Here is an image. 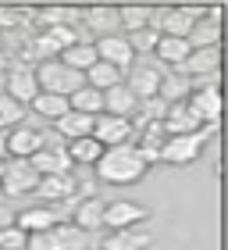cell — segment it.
<instances>
[{
    "label": "cell",
    "mask_w": 228,
    "mask_h": 250,
    "mask_svg": "<svg viewBox=\"0 0 228 250\" xmlns=\"http://www.w3.org/2000/svg\"><path fill=\"white\" fill-rule=\"evenodd\" d=\"M93 172H96L100 183H107V186H135L150 172V165H146V157L135 143H121V146H107V150L100 154Z\"/></svg>",
    "instance_id": "cell-1"
},
{
    "label": "cell",
    "mask_w": 228,
    "mask_h": 250,
    "mask_svg": "<svg viewBox=\"0 0 228 250\" xmlns=\"http://www.w3.org/2000/svg\"><path fill=\"white\" fill-rule=\"evenodd\" d=\"M36 83L43 93H57V97H72L75 89H82L86 86V75L82 72H75V68H68L61 58H50V61H39L36 68Z\"/></svg>",
    "instance_id": "cell-2"
},
{
    "label": "cell",
    "mask_w": 228,
    "mask_h": 250,
    "mask_svg": "<svg viewBox=\"0 0 228 250\" xmlns=\"http://www.w3.org/2000/svg\"><path fill=\"white\" fill-rule=\"evenodd\" d=\"M93 232L78 229L75 222H57L47 232H32L25 250H89Z\"/></svg>",
    "instance_id": "cell-3"
},
{
    "label": "cell",
    "mask_w": 228,
    "mask_h": 250,
    "mask_svg": "<svg viewBox=\"0 0 228 250\" xmlns=\"http://www.w3.org/2000/svg\"><path fill=\"white\" fill-rule=\"evenodd\" d=\"M39 186V172L21 157H11L4 161V175H0V193L4 197H29Z\"/></svg>",
    "instance_id": "cell-4"
},
{
    "label": "cell",
    "mask_w": 228,
    "mask_h": 250,
    "mask_svg": "<svg viewBox=\"0 0 228 250\" xmlns=\"http://www.w3.org/2000/svg\"><path fill=\"white\" fill-rule=\"evenodd\" d=\"M200 154H203L200 132H196V136H168V140L161 143L157 161H161V165H171V168H186V165L196 161Z\"/></svg>",
    "instance_id": "cell-5"
},
{
    "label": "cell",
    "mask_w": 228,
    "mask_h": 250,
    "mask_svg": "<svg viewBox=\"0 0 228 250\" xmlns=\"http://www.w3.org/2000/svg\"><path fill=\"white\" fill-rule=\"evenodd\" d=\"M93 140H100V146H121V143H135V125L129 118H114V115H96L93 122Z\"/></svg>",
    "instance_id": "cell-6"
},
{
    "label": "cell",
    "mask_w": 228,
    "mask_h": 250,
    "mask_svg": "<svg viewBox=\"0 0 228 250\" xmlns=\"http://www.w3.org/2000/svg\"><path fill=\"white\" fill-rule=\"evenodd\" d=\"M186 107L200 118V125H218V118H221V89H218V83L196 86V89L189 93Z\"/></svg>",
    "instance_id": "cell-7"
},
{
    "label": "cell",
    "mask_w": 228,
    "mask_h": 250,
    "mask_svg": "<svg viewBox=\"0 0 228 250\" xmlns=\"http://www.w3.org/2000/svg\"><path fill=\"white\" fill-rule=\"evenodd\" d=\"M50 140V132H39V129H32V125H15V129L7 132V157H21V161H29L36 150H43Z\"/></svg>",
    "instance_id": "cell-8"
},
{
    "label": "cell",
    "mask_w": 228,
    "mask_h": 250,
    "mask_svg": "<svg viewBox=\"0 0 228 250\" xmlns=\"http://www.w3.org/2000/svg\"><path fill=\"white\" fill-rule=\"evenodd\" d=\"M150 218V208H143V204L135 200H114L104 208V225L107 229H132V225H143Z\"/></svg>",
    "instance_id": "cell-9"
},
{
    "label": "cell",
    "mask_w": 228,
    "mask_h": 250,
    "mask_svg": "<svg viewBox=\"0 0 228 250\" xmlns=\"http://www.w3.org/2000/svg\"><path fill=\"white\" fill-rule=\"evenodd\" d=\"M192 25H196V21L182 7H161V11H153V18H150V29L157 36H175V40H186Z\"/></svg>",
    "instance_id": "cell-10"
},
{
    "label": "cell",
    "mask_w": 228,
    "mask_h": 250,
    "mask_svg": "<svg viewBox=\"0 0 228 250\" xmlns=\"http://www.w3.org/2000/svg\"><path fill=\"white\" fill-rule=\"evenodd\" d=\"M93 47H96V58L107 61V64H114L118 72L132 68V61H135V50H132L129 36H104V40H96Z\"/></svg>",
    "instance_id": "cell-11"
},
{
    "label": "cell",
    "mask_w": 228,
    "mask_h": 250,
    "mask_svg": "<svg viewBox=\"0 0 228 250\" xmlns=\"http://www.w3.org/2000/svg\"><path fill=\"white\" fill-rule=\"evenodd\" d=\"M29 165L36 168L39 175H72V157H68V150L64 146H54L50 140H47L43 150H36L29 157Z\"/></svg>",
    "instance_id": "cell-12"
},
{
    "label": "cell",
    "mask_w": 228,
    "mask_h": 250,
    "mask_svg": "<svg viewBox=\"0 0 228 250\" xmlns=\"http://www.w3.org/2000/svg\"><path fill=\"white\" fill-rule=\"evenodd\" d=\"M153 236L143 229V225H132V229H111L104 236L100 250H150Z\"/></svg>",
    "instance_id": "cell-13"
},
{
    "label": "cell",
    "mask_w": 228,
    "mask_h": 250,
    "mask_svg": "<svg viewBox=\"0 0 228 250\" xmlns=\"http://www.w3.org/2000/svg\"><path fill=\"white\" fill-rule=\"evenodd\" d=\"M61 222V211L54 208V204H39V208H25L21 214H15V225L21 232H47V229H54V225Z\"/></svg>",
    "instance_id": "cell-14"
},
{
    "label": "cell",
    "mask_w": 228,
    "mask_h": 250,
    "mask_svg": "<svg viewBox=\"0 0 228 250\" xmlns=\"http://www.w3.org/2000/svg\"><path fill=\"white\" fill-rule=\"evenodd\" d=\"M78 193L75 175H39V186H36V197L43 204H64Z\"/></svg>",
    "instance_id": "cell-15"
},
{
    "label": "cell",
    "mask_w": 228,
    "mask_h": 250,
    "mask_svg": "<svg viewBox=\"0 0 228 250\" xmlns=\"http://www.w3.org/2000/svg\"><path fill=\"white\" fill-rule=\"evenodd\" d=\"M218 68H221V50L210 47V50H192L175 72L186 79H207V75H218Z\"/></svg>",
    "instance_id": "cell-16"
},
{
    "label": "cell",
    "mask_w": 228,
    "mask_h": 250,
    "mask_svg": "<svg viewBox=\"0 0 228 250\" xmlns=\"http://www.w3.org/2000/svg\"><path fill=\"white\" fill-rule=\"evenodd\" d=\"M104 115L129 118V122H132V115H139V100H135V93H132L125 83H118V86L104 89Z\"/></svg>",
    "instance_id": "cell-17"
},
{
    "label": "cell",
    "mask_w": 228,
    "mask_h": 250,
    "mask_svg": "<svg viewBox=\"0 0 228 250\" xmlns=\"http://www.w3.org/2000/svg\"><path fill=\"white\" fill-rule=\"evenodd\" d=\"M39 93H43V89H39L36 72H32V68H15V72L7 75V97H11V100H18L21 107H29Z\"/></svg>",
    "instance_id": "cell-18"
},
{
    "label": "cell",
    "mask_w": 228,
    "mask_h": 250,
    "mask_svg": "<svg viewBox=\"0 0 228 250\" xmlns=\"http://www.w3.org/2000/svg\"><path fill=\"white\" fill-rule=\"evenodd\" d=\"M82 21H86V29H93L96 32V40H104V36H118V7H107V4H93V7H86L82 11Z\"/></svg>",
    "instance_id": "cell-19"
},
{
    "label": "cell",
    "mask_w": 228,
    "mask_h": 250,
    "mask_svg": "<svg viewBox=\"0 0 228 250\" xmlns=\"http://www.w3.org/2000/svg\"><path fill=\"white\" fill-rule=\"evenodd\" d=\"M161 125H164L168 136H196L200 132V118L186 104H168V115H164Z\"/></svg>",
    "instance_id": "cell-20"
},
{
    "label": "cell",
    "mask_w": 228,
    "mask_h": 250,
    "mask_svg": "<svg viewBox=\"0 0 228 250\" xmlns=\"http://www.w3.org/2000/svg\"><path fill=\"white\" fill-rule=\"evenodd\" d=\"M186 43H189L192 50H210V47H218V43H221V21L203 15V18L196 21V25L189 29Z\"/></svg>",
    "instance_id": "cell-21"
},
{
    "label": "cell",
    "mask_w": 228,
    "mask_h": 250,
    "mask_svg": "<svg viewBox=\"0 0 228 250\" xmlns=\"http://www.w3.org/2000/svg\"><path fill=\"white\" fill-rule=\"evenodd\" d=\"M93 115H82V111H68V115H61L54 125H57V136L61 140H82V136H93Z\"/></svg>",
    "instance_id": "cell-22"
},
{
    "label": "cell",
    "mask_w": 228,
    "mask_h": 250,
    "mask_svg": "<svg viewBox=\"0 0 228 250\" xmlns=\"http://www.w3.org/2000/svg\"><path fill=\"white\" fill-rule=\"evenodd\" d=\"M161 72L157 68H150V64H143V68H135V72L129 75V86L132 93H135V100H150V97H157V89H161Z\"/></svg>",
    "instance_id": "cell-23"
},
{
    "label": "cell",
    "mask_w": 228,
    "mask_h": 250,
    "mask_svg": "<svg viewBox=\"0 0 228 250\" xmlns=\"http://www.w3.org/2000/svg\"><path fill=\"white\" fill-rule=\"evenodd\" d=\"M153 54H157V61L171 64V72H175V68H182V61L192 54V47H189L186 40H175V36H157Z\"/></svg>",
    "instance_id": "cell-24"
},
{
    "label": "cell",
    "mask_w": 228,
    "mask_h": 250,
    "mask_svg": "<svg viewBox=\"0 0 228 250\" xmlns=\"http://www.w3.org/2000/svg\"><path fill=\"white\" fill-rule=\"evenodd\" d=\"M104 208H107V204L100 200V197H86L75 208V225H78V229H86V232L104 229Z\"/></svg>",
    "instance_id": "cell-25"
},
{
    "label": "cell",
    "mask_w": 228,
    "mask_h": 250,
    "mask_svg": "<svg viewBox=\"0 0 228 250\" xmlns=\"http://www.w3.org/2000/svg\"><path fill=\"white\" fill-rule=\"evenodd\" d=\"M57 58H61L68 68L82 72V75H86V68H93V64L100 61V58H96V47H93V43H82V40H75L72 47H68V50H61Z\"/></svg>",
    "instance_id": "cell-26"
},
{
    "label": "cell",
    "mask_w": 228,
    "mask_h": 250,
    "mask_svg": "<svg viewBox=\"0 0 228 250\" xmlns=\"http://www.w3.org/2000/svg\"><path fill=\"white\" fill-rule=\"evenodd\" d=\"M192 93V86H189V79L186 75H178V72H171L161 79V89H157V97L164 100V104H186Z\"/></svg>",
    "instance_id": "cell-27"
},
{
    "label": "cell",
    "mask_w": 228,
    "mask_h": 250,
    "mask_svg": "<svg viewBox=\"0 0 228 250\" xmlns=\"http://www.w3.org/2000/svg\"><path fill=\"white\" fill-rule=\"evenodd\" d=\"M68 107L72 111H82V115H104V93L93 86H82V89H75L72 97H68Z\"/></svg>",
    "instance_id": "cell-28"
},
{
    "label": "cell",
    "mask_w": 228,
    "mask_h": 250,
    "mask_svg": "<svg viewBox=\"0 0 228 250\" xmlns=\"http://www.w3.org/2000/svg\"><path fill=\"white\" fill-rule=\"evenodd\" d=\"M64 150L72 157V165H96L100 154H104V146H100V140H93V136H82V140H72Z\"/></svg>",
    "instance_id": "cell-29"
},
{
    "label": "cell",
    "mask_w": 228,
    "mask_h": 250,
    "mask_svg": "<svg viewBox=\"0 0 228 250\" xmlns=\"http://www.w3.org/2000/svg\"><path fill=\"white\" fill-rule=\"evenodd\" d=\"M150 18H153L150 7H139V4H121V7H118V25L129 29V32L150 29Z\"/></svg>",
    "instance_id": "cell-30"
},
{
    "label": "cell",
    "mask_w": 228,
    "mask_h": 250,
    "mask_svg": "<svg viewBox=\"0 0 228 250\" xmlns=\"http://www.w3.org/2000/svg\"><path fill=\"white\" fill-rule=\"evenodd\" d=\"M29 107L36 111L39 118H47V122H57L61 115H68V111H72V107H68V97H57V93H39Z\"/></svg>",
    "instance_id": "cell-31"
},
{
    "label": "cell",
    "mask_w": 228,
    "mask_h": 250,
    "mask_svg": "<svg viewBox=\"0 0 228 250\" xmlns=\"http://www.w3.org/2000/svg\"><path fill=\"white\" fill-rule=\"evenodd\" d=\"M121 83V72L114 64H107V61H96L93 68H86V86H93V89H111V86H118Z\"/></svg>",
    "instance_id": "cell-32"
},
{
    "label": "cell",
    "mask_w": 228,
    "mask_h": 250,
    "mask_svg": "<svg viewBox=\"0 0 228 250\" xmlns=\"http://www.w3.org/2000/svg\"><path fill=\"white\" fill-rule=\"evenodd\" d=\"M39 21H43L47 29H57V25H68V29H72L75 21H82V11H78V7H43V11H39Z\"/></svg>",
    "instance_id": "cell-33"
},
{
    "label": "cell",
    "mask_w": 228,
    "mask_h": 250,
    "mask_svg": "<svg viewBox=\"0 0 228 250\" xmlns=\"http://www.w3.org/2000/svg\"><path fill=\"white\" fill-rule=\"evenodd\" d=\"M21 122H25V107H21L18 100H11L7 93H0V132L15 129Z\"/></svg>",
    "instance_id": "cell-34"
},
{
    "label": "cell",
    "mask_w": 228,
    "mask_h": 250,
    "mask_svg": "<svg viewBox=\"0 0 228 250\" xmlns=\"http://www.w3.org/2000/svg\"><path fill=\"white\" fill-rule=\"evenodd\" d=\"M29 243V232H21L18 225H0V250H18Z\"/></svg>",
    "instance_id": "cell-35"
},
{
    "label": "cell",
    "mask_w": 228,
    "mask_h": 250,
    "mask_svg": "<svg viewBox=\"0 0 228 250\" xmlns=\"http://www.w3.org/2000/svg\"><path fill=\"white\" fill-rule=\"evenodd\" d=\"M18 11H11V7H0V29H15L18 25Z\"/></svg>",
    "instance_id": "cell-36"
},
{
    "label": "cell",
    "mask_w": 228,
    "mask_h": 250,
    "mask_svg": "<svg viewBox=\"0 0 228 250\" xmlns=\"http://www.w3.org/2000/svg\"><path fill=\"white\" fill-rule=\"evenodd\" d=\"M0 225H15V211H11L4 200H0Z\"/></svg>",
    "instance_id": "cell-37"
},
{
    "label": "cell",
    "mask_w": 228,
    "mask_h": 250,
    "mask_svg": "<svg viewBox=\"0 0 228 250\" xmlns=\"http://www.w3.org/2000/svg\"><path fill=\"white\" fill-rule=\"evenodd\" d=\"M0 161H7V132H0Z\"/></svg>",
    "instance_id": "cell-38"
},
{
    "label": "cell",
    "mask_w": 228,
    "mask_h": 250,
    "mask_svg": "<svg viewBox=\"0 0 228 250\" xmlns=\"http://www.w3.org/2000/svg\"><path fill=\"white\" fill-rule=\"evenodd\" d=\"M0 175H4V161H0Z\"/></svg>",
    "instance_id": "cell-39"
},
{
    "label": "cell",
    "mask_w": 228,
    "mask_h": 250,
    "mask_svg": "<svg viewBox=\"0 0 228 250\" xmlns=\"http://www.w3.org/2000/svg\"><path fill=\"white\" fill-rule=\"evenodd\" d=\"M18 250H25V247H18Z\"/></svg>",
    "instance_id": "cell-40"
}]
</instances>
